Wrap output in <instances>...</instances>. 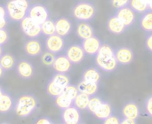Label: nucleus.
Here are the masks:
<instances>
[{"instance_id": "obj_1", "label": "nucleus", "mask_w": 152, "mask_h": 124, "mask_svg": "<svg viewBox=\"0 0 152 124\" xmlns=\"http://www.w3.org/2000/svg\"><path fill=\"white\" fill-rule=\"evenodd\" d=\"M38 100L33 94H25L20 96L14 106L15 114L21 118H26L32 115L37 109Z\"/></svg>"}, {"instance_id": "obj_2", "label": "nucleus", "mask_w": 152, "mask_h": 124, "mask_svg": "<svg viewBox=\"0 0 152 124\" xmlns=\"http://www.w3.org/2000/svg\"><path fill=\"white\" fill-rule=\"evenodd\" d=\"M28 0H10L5 4L8 19L13 21H21L28 15L29 8Z\"/></svg>"}, {"instance_id": "obj_3", "label": "nucleus", "mask_w": 152, "mask_h": 124, "mask_svg": "<svg viewBox=\"0 0 152 124\" xmlns=\"http://www.w3.org/2000/svg\"><path fill=\"white\" fill-rule=\"evenodd\" d=\"M96 14V8L92 3L81 1L77 3L72 9V15L78 20L90 21Z\"/></svg>"}, {"instance_id": "obj_4", "label": "nucleus", "mask_w": 152, "mask_h": 124, "mask_svg": "<svg viewBox=\"0 0 152 124\" xmlns=\"http://www.w3.org/2000/svg\"><path fill=\"white\" fill-rule=\"evenodd\" d=\"M20 28L23 33L25 34V36L29 38L38 37L42 33L41 25L36 22L28 15L20 21Z\"/></svg>"}, {"instance_id": "obj_5", "label": "nucleus", "mask_w": 152, "mask_h": 124, "mask_svg": "<svg viewBox=\"0 0 152 124\" xmlns=\"http://www.w3.org/2000/svg\"><path fill=\"white\" fill-rule=\"evenodd\" d=\"M28 16L34 20L38 24H42L49 19V10L42 4H34L29 6Z\"/></svg>"}, {"instance_id": "obj_6", "label": "nucleus", "mask_w": 152, "mask_h": 124, "mask_svg": "<svg viewBox=\"0 0 152 124\" xmlns=\"http://www.w3.org/2000/svg\"><path fill=\"white\" fill-rule=\"evenodd\" d=\"M45 44L47 51L54 54H57L60 53L64 49L65 42L63 36H61L58 34H53L52 36H47Z\"/></svg>"}, {"instance_id": "obj_7", "label": "nucleus", "mask_w": 152, "mask_h": 124, "mask_svg": "<svg viewBox=\"0 0 152 124\" xmlns=\"http://www.w3.org/2000/svg\"><path fill=\"white\" fill-rule=\"evenodd\" d=\"M115 57L120 65H129L134 59V53L129 47L121 46L115 50Z\"/></svg>"}, {"instance_id": "obj_8", "label": "nucleus", "mask_w": 152, "mask_h": 124, "mask_svg": "<svg viewBox=\"0 0 152 124\" xmlns=\"http://www.w3.org/2000/svg\"><path fill=\"white\" fill-rule=\"evenodd\" d=\"M65 55L71 61L72 64H79L85 58L86 52L80 44H72L68 47Z\"/></svg>"}, {"instance_id": "obj_9", "label": "nucleus", "mask_w": 152, "mask_h": 124, "mask_svg": "<svg viewBox=\"0 0 152 124\" xmlns=\"http://www.w3.org/2000/svg\"><path fill=\"white\" fill-rule=\"evenodd\" d=\"M81 115L79 109L75 106H71L65 109H62L61 112V120L66 124H77L80 123Z\"/></svg>"}, {"instance_id": "obj_10", "label": "nucleus", "mask_w": 152, "mask_h": 124, "mask_svg": "<svg viewBox=\"0 0 152 124\" xmlns=\"http://www.w3.org/2000/svg\"><path fill=\"white\" fill-rule=\"evenodd\" d=\"M115 15L121 20V22L126 26V28L133 25L134 22L135 21V18H136L135 12L133 11L128 5L118 9Z\"/></svg>"}, {"instance_id": "obj_11", "label": "nucleus", "mask_w": 152, "mask_h": 124, "mask_svg": "<svg viewBox=\"0 0 152 124\" xmlns=\"http://www.w3.org/2000/svg\"><path fill=\"white\" fill-rule=\"evenodd\" d=\"M16 72L23 79H30L35 74V67L27 59H20L16 65Z\"/></svg>"}, {"instance_id": "obj_12", "label": "nucleus", "mask_w": 152, "mask_h": 124, "mask_svg": "<svg viewBox=\"0 0 152 124\" xmlns=\"http://www.w3.org/2000/svg\"><path fill=\"white\" fill-rule=\"evenodd\" d=\"M81 45L86 54L94 56L98 53V51L102 46V42L100 41V39L98 37L93 36L87 39L83 40Z\"/></svg>"}, {"instance_id": "obj_13", "label": "nucleus", "mask_w": 152, "mask_h": 124, "mask_svg": "<svg viewBox=\"0 0 152 124\" xmlns=\"http://www.w3.org/2000/svg\"><path fill=\"white\" fill-rule=\"evenodd\" d=\"M24 51L29 57H37L42 55V44L36 38H31L24 44Z\"/></svg>"}, {"instance_id": "obj_14", "label": "nucleus", "mask_w": 152, "mask_h": 124, "mask_svg": "<svg viewBox=\"0 0 152 124\" xmlns=\"http://www.w3.org/2000/svg\"><path fill=\"white\" fill-rule=\"evenodd\" d=\"M52 67L57 73H68L71 70L72 63L66 55H59L55 58Z\"/></svg>"}, {"instance_id": "obj_15", "label": "nucleus", "mask_w": 152, "mask_h": 124, "mask_svg": "<svg viewBox=\"0 0 152 124\" xmlns=\"http://www.w3.org/2000/svg\"><path fill=\"white\" fill-rule=\"evenodd\" d=\"M54 22H55L56 34H58L59 36H66L71 32L72 23L69 19L65 17H61V18H58Z\"/></svg>"}, {"instance_id": "obj_16", "label": "nucleus", "mask_w": 152, "mask_h": 124, "mask_svg": "<svg viewBox=\"0 0 152 124\" xmlns=\"http://www.w3.org/2000/svg\"><path fill=\"white\" fill-rule=\"evenodd\" d=\"M106 26L108 31L114 35H121L126 29V26L121 22V20L116 15L110 16L109 18Z\"/></svg>"}, {"instance_id": "obj_17", "label": "nucleus", "mask_w": 152, "mask_h": 124, "mask_svg": "<svg viewBox=\"0 0 152 124\" xmlns=\"http://www.w3.org/2000/svg\"><path fill=\"white\" fill-rule=\"evenodd\" d=\"M96 65L105 72H113L117 68L118 62L116 57L100 58L96 56Z\"/></svg>"}, {"instance_id": "obj_18", "label": "nucleus", "mask_w": 152, "mask_h": 124, "mask_svg": "<svg viewBox=\"0 0 152 124\" xmlns=\"http://www.w3.org/2000/svg\"><path fill=\"white\" fill-rule=\"evenodd\" d=\"M121 115L124 118H131L137 120L140 115V109L138 105L134 101H129L126 103L122 107Z\"/></svg>"}, {"instance_id": "obj_19", "label": "nucleus", "mask_w": 152, "mask_h": 124, "mask_svg": "<svg viewBox=\"0 0 152 124\" xmlns=\"http://www.w3.org/2000/svg\"><path fill=\"white\" fill-rule=\"evenodd\" d=\"M76 32H77V36L82 40L87 39V38L93 36L94 34V30L93 27L86 21H82V22L78 23Z\"/></svg>"}, {"instance_id": "obj_20", "label": "nucleus", "mask_w": 152, "mask_h": 124, "mask_svg": "<svg viewBox=\"0 0 152 124\" xmlns=\"http://www.w3.org/2000/svg\"><path fill=\"white\" fill-rule=\"evenodd\" d=\"M15 103L12 96L4 92V94L0 97V114H7L14 108Z\"/></svg>"}, {"instance_id": "obj_21", "label": "nucleus", "mask_w": 152, "mask_h": 124, "mask_svg": "<svg viewBox=\"0 0 152 124\" xmlns=\"http://www.w3.org/2000/svg\"><path fill=\"white\" fill-rule=\"evenodd\" d=\"M111 115H113V109L110 103L103 101L101 106L98 107V109L95 111V113L94 114V116H96L98 119L104 121L105 119H107L108 117H110Z\"/></svg>"}, {"instance_id": "obj_22", "label": "nucleus", "mask_w": 152, "mask_h": 124, "mask_svg": "<svg viewBox=\"0 0 152 124\" xmlns=\"http://www.w3.org/2000/svg\"><path fill=\"white\" fill-rule=\"evenodd\" d=\"M77 89H78L79 92L88 94L89 96H94L98 91L99 86H98V83H90V82L82 80L79 83V84L77 85Z\"/></svg>"}, {"instance_id": "obj_23", "label": "nucleus", "mask_w": 152, "mask_h": 124, "mask_svg": "<svg viewBox=\"0 0 152 124\" xmlns=\"http://www.w3.org/2000/svg\"><path fill=\"white\" fill-rule=\"evenodd\" d=\"M140 27L145 33H152V11L145 12L140 18Z\"/></svg>"}, {"instance_id": "obj_24", "label": "nucleus", "mask_w": 152, "mask_h": 124, "mask_svg": "<svg viewBox=\"0 0 152 124\" xmlns=\"http://www.w3.org/2000/svg\"><path fill=\"white\" fill-rule=\"evenodd\" d=\"M16 65L15 58L10 53H3L0 56V66L4 71L12 70Z\"/></svg>"}, {"instance_id": "obj_25", "label": "nucleus", "mask_w": 152, "mask_h": 124, "mask_svg": "<svg viewBox=\"0 0 152 124\" xmlns=\"http://www.w3.org/2000/svg\"><path fill=\"white\" fill-rule=\"evenodd\" d=\"M90 99H91V96H89L88 94L79 92L77 96L75 98V99L73 100V105L76 107H77L79 110H86L88 107Z\"/></svg>"}, {"instance_id": "obj_26", "label": "nucleus", "mask_w": 152, "mask_h": 124, "mask_svg": "<svg viewBox=\"0 0 152 124\" xmlns=\"http://www.w3.org/2000/svg\"><path fill=\"white\" fill-rule=\"evenodd\" d=\"M83 80L90 83H98L101 80V74L100 72L94 67H89L85 70L83 73Z\"/></svg>"}, {"instance_id": "obj_27", "label": "nucleus", "mask_w": 152, "mask_h": 124, "mask_svg": "<svg viewBox=\"0 0 152 124\" xmlns=\"http://www.w3.org/2000/svg\"><path fill=\"white\" fill-rule=\"evenodd\" d=\"M128 6L137 13H144L150 10L148 3L145 0H130Z\"/></svg>"}, {"instance_id": "obj_28", "label": "nucleus", "mask_w": 152, "mask_h": 124, "mask_svg": "<svg viewBox=\"0 0 152 124\" xmlns=\"http://www.w3.org/2000/svg\"><path fill=\"white\" fill-rule=\"evenodd\" d=\"M52 80L62 89L70 84V78L67 73H57L53 76Z\"/></svg>"}, {"instance_id": "obj_29", "label": "nucleus", "mask_w": 152, "mask_h": 124, "mask_svg": "<svg viewBox=\"0 0 152 124\" xmlns=\"http://www.w3.org/2000/svg\"><path fill=\"white\" fill-rule=\"evenodd\" d=\"M41 30L42 33L45 36H52L53 34H56V28H55V22L52 20H46L45 22L41 24Z\"/></svg>"}, {"instance_id": "obj_30", "label": "nucleus", "mask_w": 152, "mask_h": 124, "mask_svg": "<svg viewBox=\"0 0 152 124\" xmlns=\"http://www.w3.org/2000/svg\"><path fill=\"white\" fill-rule=\"evenodd\" d=\"M54 99H55V105L61 110L65 109L67 107H69L73 105V99H69V97H67L63 94H61V95L55 97Z\"/></svg>"}, {"instance_id": "obj_31", "label": "nucleus", "mask_w": 152, "mask_h": 124, "mask_svg": "<svg viewBox=\"0 0 152 124\" xmlns=\"http://www.w3.org/2000/svg\"><path fill=\"white\" fill-rule=\"evenodd\" d=\"M62 88L60 87L59 85H57L52 79L48 82L47 85H46V93L47 95L51 96V97H57L59 95H61L62 93Z\"/></svg>"}, {"instance_id": "obj_32", "label": "nucleus", "mask_w": 152, "mask_h": 124, "mask_svg": "<svg viewBox=\"0 0 152 124\" xmlns=\"http://www.w3.org/2000/svg\"><path fill=\"white\" fill-rule=\"evenodd\" d=\"M100 58H111L115 57V50L108 44H102V46L96 54Z\"/></svg>"}, {"instance_id": "obj_33", "label": "nucleus", "mask_w": 152, "mask_h": 124, "mask_svg": "<svg viewBox=\"0 0 152 124\" xmlns=\"http://www.w3.org/2000/svg\"><path fill=\"white\" fill-rule=\"evenodd\" d=\"M78 93H79V91H78V89H77V86L69 84L68 86H66V87L63 88L61 94H63V95H65V96H67L69 99H71L74 100L75 98L77 96Z\"/></svg>"}, {"instance_id": "obj_34", "label": "nucleus", "mask_w": 152, "mask_h": 124, "mask_svg": "<svg viewBox=\"0 0 152 124\" xmlns=\"http://www.w3.org/2000/svg\"><path fill=\"white\" fill-rule=\"evenodd\" d=\"M55 58H56V56H55L54 53L47 51L46 52L42 54V56H41V62L45 66H46V67H51V66H53Z\"/></svg>"}, {"instance_id": "obj_35", "label": "nucleus", "mask_w": 152, "mask_h": 124, "mask_svg": "<svg viewBox=\"0 0 152 124\" xmlns=\"http://www.w3.org/2000/svg\"><path fill=\"white\" fill-rule=\"evenodd\" d=\"M102 102H103V100L102 99H100L98 97H93V98L90 99V101H89L87 109L89 110L90 113H92L94 115Z\"/></svg>"}, {"instance_id": "obj_36", "label": "nucleus", "mask_w": 152, "mask_h": 124, "mask_svg": "<svg viewBox=\"0 0 152 124\" xmlns=\"http://www.w3.org/2000/svg\"><path fill=\"white\" fill-rule=\"evenodd\" d=\"M7 13H6V9L5 5H1L0 4V28H5L7 24Z\"/></svg>"}, {"instance_id": "obj_37", "label": "nucleus", "mask_w": 152, "mask_h": 124, "mask_svg": "<svg viewBox=\"0 0 152 124\" xmlns=\"http://www.w3.org/2000/svg\"><path fill=\"white\" fill-rule=\"evenodd\" d=\"M129 2H130V0H110L112 6L116 10L125 7V6H127L129 4Z\"/></svg>"}, {"instance_id": "obj_38", "label": "nucleus", "mask_w": 152, "mask_h": 124, "mask_svg": "<svg viewBox=\"0 0 152 124\" xmlns=\"http://www.w3.org/2000/svg\"><path fill=\"white\" fill-rule=\"evenodd\" d=\"M9 40V33L8 31L4 28H0V45L5 44Z\"/></svg>"}, {"instance_id": "obj_39", "label": "nucleus", "mask_w": 152, "mask_h": 124, "mask_svg": "<svg viewBox=\"0 0 152 124\" xmlns=\"http://www.w3.org/2000/svg\"><path fill=\"white\" fill-rule=\"evenodd\" d=\"M102 123L105 124H119L121 123V121H120V118L118 116L111 115L110 117H108L107 119L102 121Z\"/></svg>"}, {"instance_id": "obj_40", "label": "nucleus", "mask_w": 152, "mask_h": 124, "mask_svg": "<svg viewBox=\"0 0 152 124\" xmlns=\"http://www.w3.org/2000/svg\"><path fill=\"white\" fill-rule=\"evenodd\" d=\"M144 107H145V110L147 112V114L152 117V95L150 96L146 101H145V104H144Z\"/></svg>"}, {"instance_id": "obj_41", "label": "nucleus", "mask_w": 152, "mask_h": 124, "mask_svg": "<svg viewBox=\"0 0 152 124\" xmlns=\"http://www.w3.org/2000/svg\"><path fill=\"white\" fill-rule=\"evenodd\" d=\"M145 46L151 52H152V33H150L147 36L145 41Z\"/></svg>"}, {"instance_id": "obj_42", "label": "nucleus", "mask_w": 152, "mask_h": 124, "mask_svg": "<svg viewBox=\"0 0 152 124\" xmlns=\"http://www.w3.org/2000/svg\"><path fill=\"white\" fill-rule=\"evenodd\" d=\"M37 124H51V123H53V122L52 120H50L49 118H47V117H44V118H41L40 120H38V121L37 122Z\"/></svg>"}, {"instance_id": "obj_43", "label": "nucleus", "mask_w": 152, "mask_h": 124, "mask_svg": "<svg viewBox=\"0 0 152 124\" xmlns=\"http://www.w3.org/2000/svg\"><path fill=\"white\" fill-rule=\"evenodd\" d=\"M122 124H135L137 123V121L134 119H131V118H124L121 121Z\"/></svg>"}, {"instance_id": "obj_44", "label": "nucleus", "mask_w": 152, "mask_h": 124, "mask_svg": "<svg viewBox=\"0 0 152 124\" xmlns=\"http://www.w3.org/2000/svg\"><path fill=\"white\" fill-rule=\"evenodd\" d=\"M148 5H149V9L152 11V0H149L148 1Z\"/></svg>"}, {"instance_id": "obj_45", "label": "nucleus", "mask_w": 152, "mask_h": 124, "mask_svg": "<svg viewBox=\"0 0 152 124\" xmlns=\"http://www.w3.org/2000/svg\"><path fill=\"white\" fill-rule=\"evenodd\" d=\"M4 70L3 69V67L0 66V78L3 76V75H4Z\"/></svg>"}, {"instance_id": "obj_46", "label": "nucleus", "mask_w": 152, "mask_h": 124, "mask_svg": "<svg viewBox=\"0 0 152 124\" xmlns=\"http://www.w3.org/2000/svg\"><path fill=\"white\" fill-rule=\"evenodd\" d=\"M4 90H3V88L0 86V97L4 94Z\"/></svg>"}, {"instance_id": "obj_47", "label": "nucleus", "mask_w": 152, "mask_h": 124, "mask_svg": "<svg viewBox=\"0 0 152 124\" xmlns=\"http://www.w3.org/2000/svg\"><path fill=\"white\" fill-rule=\"evenodd\" d=\"M3 45H0V56L3 54V52H4V49H3V47H2Z\"/></svg>"}]
</instances>
